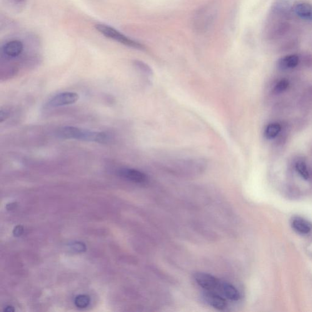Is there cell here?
<instances>
[{
	"label": "cell",
	"instance_id": "cell-11",
	"mask_svg": "<svg viewBox=\"0 0 312 312\" xmlns=\"http://www.w3.org/2000/svg\"><path fill=\"white\" fill-rule=\"evenodd\" d=\"M293 12L299 18L312 21V6L307 2H299L294 5Z\"/></svg>",
	"mask_w": 312,
	"mask_h": 312
},
{
	"label": "cell",
	"instance_id": "cell-2",
	"mask_svg": "<svg viewBox=\"0 0 312 312\" xmlns=\"http://www.w3.org/2000/svg\"><path fill=\"white\" fill-rule=\"evenodd\" d=\"M59 136L66 139L81 140L98 143H103L106 137L104 132L85 130L73 126L64 127L60 130Z\"/></svg>",
	"mask_w": 312,
	"mask_h": 312
},
{
	"label": "cell",
	"instance_id": "cell-13",
	"mask_svg": "<svg viewBox=\"0 0 312 312\" xmlns=\"http://www.w3.org/2000/svg\"><path fill=\"white\" fill-rule=\"evenodd\" d=\"M292 227L296 231L301 234H308L310 233L312 229L311 224L304 219L297 218L293 219L292 222Z\"/></svg>",
	"mask_w": 312,
	"mask_h": 312
},
{
	"label": "cell",
	"instance_id": "cell-19",
	"mask_svg": "<svg viewBox=\"0 0 312 312\" xmlns=\"http://www.w3.org/2000/svg\"><path fill=\"white\" fill-rule=\"evenodd\" d=\"M72 248L77 252H82L86 249V246L82 243H74L72 244Z\"/></svg>",
	"mask_w": 312,
	"mask_h": 312
},
{
	"label": "cell",
	"instance_id": "cell-8",
	"mask_svg": "<svg viewBox=\"0 0 312 312\" xmlns=\"http://www.w3.org/2000/svg\"><path fill=\"white\" fill-rule=\"evenodd\" d=\"M211 9L202 8L196 14L195 25L198 30H206L213 24L215 19L214 12Z\"/></svg>",
	"mask_w": 312,
	"mask_h": 312
},
{
	"label": "cell",
	"instance_id": "cell-16",
	"mask_svg": "<svg viewBox=\"0 0 312 312\" xmlns=\"http://www.w3.org/2000/svg\"><path fill=\"white\" fill-rule=\"evenodd\" d=\"M90 302H91V299L89 296L81 294V295L76 297L74 304L78 308L83 309L89 306Z\"/></svg>",
	"mask_w": 312,
	"mask_h": 312
},
{
	"label": "cell",
	"instance_id": "cell-21",
	"mask_svg": "<svg viewBox=\"0 0 312 312\" xmlns=\"http://www.w3.org/2000/svg\"><path fill=\"white\" fill-rule=\"evenodd\" d=\"M24 232L23 227L21 226H17L14 228V235L16 237L21 236Z\"/></svg>",
	"mask_w": 312,
	"mask_h": 312
},
{
	"label": "cell",
	"instance_id": "cell-7",
	"mask_svg": "<svg viewBox=\"0 0 312 312\" xmlns=\"http://www.w3.org/2000/svg\"><path fill=\"white\" fill-rule=\"evenodd\" d=\"M24 44L18 40H12L7 42L2 46L1 53L5 58L11 59L16 58L22 54L24 50Z\"/></svg>",
	"mask_w": 312,
	"mask_h": 312
},
{
	"label": "cell",
	"instance_id": "cell-15",
	"mask_svg": "<svg viewBox=\"0 0 312 312\" xmlns=\"http://www.w3.org/2000/svg\"><path fill=\"white\" fill-rule=\"evenodd\" d=\"M295 168L302 178L308 180L309 178V173L305 162L302 161L297 162Z\"/></svg>",
	"mask_w": 312,
	"mask_h": 312
},
{
	"label": "cell",
	"instance_id": "cell-23",
	"mask_svg": "<svg viewBox=\"0 0 312 312\" xmlns=\"http://www.w3.org/2000/svg\"><path fill=\"white\" fill-rule=\"evenodd\" d=\"M11 1L16 2V3H21V2L26 1V0H11Z\"/></svg>",
	"mask_w": 312,
	"mask_h": 312
},
{
	"label": "cell",
	"instance_id": "cell-20",
	"mask_svg": "<svg viewBox=\"0 0 312 312\" xmlns=\"http://www.w3.org/2000/svg\"><path fill=\"white\" fill-rule=\"evenodd\" d=\"M9 112L6 109H1L0 112V120L2 122L9 117Z\"/></svg>",
	"mask_w": 312,
	"mask_h": 312
},
{
	"label": "cell",
	"instance_id": "cell-9",
	"mask_svg": "<svg viewBox=\"0 0 312 312\" xmlns=\"http://www.w3.org/2000/svg\"><path fill=\"white\" fill-rule=\"evenodd\" d=\"M120 176L127 180L137 184H144L148 181L146 174L137 169L129 168H123L119 171Z\"/></svg>",
	"mask_w": 312,
	"mask_h": 312
},
{
	"label": "cell",
	"instance_id": "cell-17",
	"mask_svg": "<svg viewBox=\"0 0 312 312\" xmlns=\"http://www.w3.org/2000/svg\"><path fill=\"white\" fill-rule=\"evenodd\" d=\"M135 66L140 70L142 73L147 74V75H153V72L151 67L148 64L141 61H135L134 62Z\"/></svg>",
	"mask_w": 312,
	"mask_h": 312
},
{
	"label": "cell",
	"instance_id": "cell-6",
	"mask_svg": "<svg viewBox=\"0 0 312 312\" xmlns=\"http://www.w3.org/2000/svg\"><path fill=\"white\" fill-rule=\"evenodd\" d=\"M201 297L206 303L217 310L223 311L228 305L226 299L218 292L204 289Z\"/></svg>",
	"mask_w": 312,
	"mask_h": 312
},
{
	"label": "cell",
	"instance_id": "cell-22",
	"mask_svg": "<svg viewBox=\"0 0 312 312\" xmlns=\"http://www.w3.org/2000/svg\"><path fill=\"white\" fill-rule=\"evenodd\" d=\"M4 311L6 312H14L15 311V309L11 306H7L6 309H4Z\"/></svg>",
	"mask_w": 312,
	"mask_h": 312
},
{
	"label": "cell",
	"instance_id": "cell-18",
	"mask_svg": "<svg viewBox=\"0 0 312 312\" xmlns=\"http://www.w3.org/2000/svg\"><path fill=\"white\" fill-rule=\"evenodd\" d=\"M289 86V82L286 79H281L274 87L273 92L274 94H280L285 91Z\"/></svg>",
	"mask_w": 312,
	"mask_h": 312
},
{
	"label": "cell",
	"instance_id": "cell-5",
	"mask_svg": "<svg viewBox=\"0 0 312 312\" xmlns=\"http://www.w3.org/2000/svg\"><path fill=\"white\" fill-rule=\"evenodd\" d=\"M79 99L78 94L75 92H67L56 95L49 99L47 104L48 107H57L75 103Z\"/></svg>",
	"mask_w": 312,
	"mask_h": 312
},
{
	"label": "cell",
	"instance_id": "cell-12",
	"mask_svg": "<svg viewBox=\"0 0 312 312\" xmlns=\"http://www.w3.org/2000/svg\"><path fill=\"white\" fill-rule=\"evenodd\" d=\"M300 61V57L298 55H288L279 60L278 67L281 70L294 69L298 66Z\"/></svg>",
	"mask_w": 312,
	"mask_h": 312
},
{
	"label": "cell",
	"instance_id": "cell-1",
	"mask_svg": "<svg viewBox=\"0 0 312 312\" xmlns=\"http://www.w3.org/2000/svg\"><path fill=\"white\" fill-rule=\"evenodd\" d=\"M292 12L293 8L286 1H278L273 5L264 28L266 39L270 42H281L287 48L295 44L297 39L292 31L291 24Z\"/></svg>",
	"mask_w": 312,
	"mask_h": 312
},
{
	"label": "cell",
	"instance_id": "cell-3",
	"mask_svg": "<svg viewBox=\"0 0 312 312\" xmlns=\"http://www.w3.org/2000/svg\"><path fill=\"white\" fill-rule=\"evenodd\" d=\"M96 28L97 31L104 35V36L119 42L120 43L124 45V46L138 49L144 48V46L142 44L129 38L128 37L124 36V34L117 31L114 27L104 24H96Z\"/></svg>",
	"mask_w": 312,
	"mask_h": 312
},
{
	"label": "cell",
	"instance_id": "cell-4",
	"mask_svg": "<svg viewBox=\"0 0 312 312\" xmlns=\"http://www.w3.org/2000/svg\"><path fill=\"white\" fill-rule=\"evenodd\" d=\"M193 277L196 283L204 290L218 292L221 281L216 277L201 272L194 274Z\"/></svg>",
	"mask_w": 312,
	"mask_h": 312
},
{
	"label": "cell",
	"instance_id": "cell-14",
	"mask_svg": "<svg viewBox=\"0 0 312 312\" xmlns=\"http://www.w3.org/2000/svg\"><path fill=\"white\" fill-rule=\"evenodd\" d=\"M281 131V126L276 123L269 124L264 131V137L267 139H273L278 136Z\"/></svg>",
	"mask_w": 312,
	"mask_h": 312
},
{
	"label": "cell",
	"instance_id": "cell-10",
	"mask_svg": "<svg viewBox=\"0 0 312 312\" xmlns=\"http://www.w3.org/2000/svg\"><path fill=\"white\" fill-rule=\"evenodd\" d=\"M218 293L226 299L237 301L240 298V294L236 287L227 282L221 281L219 285Z\"/></svg>",
	"mask_w": 312,
	"mask_h": 312
}]
</instances>
